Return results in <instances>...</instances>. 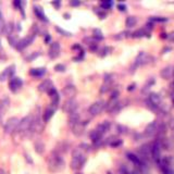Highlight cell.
Segmentation results:
<instances>
[{
  "instance_id": "cell-22",
  "label": "cell",
  "mask_w": 174,
  "mask_h": 174,
  "mask_svg": "<svg viewBox=\"0 0 174 174\" xmlns=\"http://www.w3.org/2000/svg\"><path fill=\"white\" fill-rule=\"evenodd\" d=\"M137 23V18H135V16H129L126 18V21H125V24H126L127 27H133L136 25Z\"/></svg>"
},
{
  "instance_id": "cell-12",
  "label": "cell",
  "mask_w": 174,
  "mask_h": 174,
  "mask_svg": "<svg viewBox=\"0 0 174 174\" xmlns=\"http://www.w3.org/2000/svg\"><path fill=\"white\" fill-rule=\"evenodd\" d=\"M33 39H34V35H31V36L25 37L24 39L20 40V42H18V48H20V49H22V48H25L26 46H28L29 44H32Z\"/></svg>"
},
{
  "instance_id": "cell-18",
  "label": "cell",
  "mask_w": 174,
  "mask_h": 174,
  "mask_svg": "<svg viewBox=\"0 0 174 174\" xmlns=\"http://www.w3.org/2000/svg\"><path fill=\"white\" fill-rule=\"evenodd\" d=\"M156 131H157V122L155 121V122H152V123H150L147 127H146L145 133L147 135H152V134L156 133Z\"/></svg>"
},
{
  "instance_id": "cell-27",
  "label": "cell",
  "mask_w": 174,
  "mask_h": 174,
  "mask_svg": "<svg viewBox=\"0 0 174 174\" xmlns=\"http://www.w3.org/2000/svg\"><path fill=\"white\" fill-rule=\"evenodd\" d=\"M5 28V21H3V16H2V13L0 12V34L3 32Z\"/></svg>"
},
{
  "instance_id": "cell-32",
  "label": "cell",
  "mask_w": 174,
  "mask_h": 174,
  "mask_svg": "<svg viewBox=\"0 0 174 174\" xmlns=\"http://www.w3.org/2000/svg\"><path fill=\"white\" fill-rule=\"evenodd\" d=\"M118 8H119V10L124 11V10H125V8H126V7H125V5H121V3H120V5H118Z\"/></svg>"
},
{
  "instance_id": "cell-2",
  "label": "cell",
  "mask_w": 174,
  "mask_h": 174,
  "mask_svg": "<svg viewBox=\"0 0 174 174\" xmlns=\"http://www.w3.org/2000/svg\"><path fill=\"white\" fill-rule=\"evenodd\" d=\"M33 116L32 115H27L25 116L24 119H22L21 121H20V124H18V132L21 133H24V132H27L28 129H31V127H32V124H33Z\"/></svg>"
},
{
  "instance_id": "cell-30",
  "label": "cell",
  "mask_w": 174,
  "mask_h": 174,
  "mask_svg": "<svg viewBox=\"0 0 174 174\" xmlns=\"http://www.w3.org/2000/svg\"><path fill=\"white\" fill-rule=\"evenodd\" d=\"M168 38H169V40H171V42H174V32H172L171 34L168 36Z\"/></svg>"
},
{
  "instance_id": "cell-9",
  "label": "cell",
  "mask_w": 174,
  "mask_h": 174,
  "mask_svg": "<svg viewBox=\"0 0 174 174\" xmlns=\"http://www.w3.org/2000/svg\"><path fill=\"white\" fill-rule=\"evenodd\" d=\"M9 86H10V89L12 92H16L22 86V81L18 77H12L10 83H9Z\"/></svg>"
},
{
  "instance_id": "cell-33",
  "label": "cell",
  "mask_w": 174,
  "mask_h": 174,
  "mask_svg": "<svg viewBox=\"0 0 174 174\" xmlns=\"http://www.w3.org/2000/svg\"><path fill=\"white\" fill-rule=\"evenodd\" d=\"M39 55V53H34V55H33L28 57V58H27V60H33V59L36 58V57H37V55Z\"/></svg>"
},
{
  "instance_id": "cell-36",
  "label": "cell",
  "mask_w": 174,
  "mask_h": 174,
  "mask_svg": "<svg viewBox=\"0 0 174 174\" xmlns=\"http://www.w3.org/2000/svg\"><path fill=\"white\" fill-rule=\"evenodd\" d=\"M0 174H5V172H3V171H2V170H1V169H0Z\"/></svg>"
},
{
  "instance_id": "cell-29",
  "label": "cell",
  "mask_w": 174,
  "mask_h": 174,
  "mask_svg": "<svg viewBox=\"0 0 174 174\" xmlns=\"http://www.w3.org/2000/svg\"><path fill=\"white\" fill-rule=\"evenodd\" d=\"M57 71H59V72H63L64 71V65H62V64H58V65H55V68Z\"/></svg>"
},
{
  "instance_id": "cell-14",
  "label": "cell",
  "mask_w": 174,
  "mask_h": 174,
  "mask_svg": "<svg viewBox=\"0 0 174 174\" xmlns=\"http://www.w3.org/2000/svg\"><path fill=\"white\" fill-rule=\"evenodd\" d=\"M13 69H14L13 65L9 66L8 69H5L2 73L0 74V81H5V79H8L9 76H11V75H12V73H13Z\"/></svg>"
},
{
  "instance_id": "cell-35",
  "label": "cell",
  "mask_w": 174,
  "mask_h": 174,
  "mask_svg": "<svg viewBox=\"0 0 174 174\" xmlns=\"http://www.w3.org/2000/svg\"><path fill=\"white\" fill-rule=\"evenodd\" d=\"M134 86H135L134 84H133V85H131V86L129 87V90H131V89H134Z\"/></svg>"
},
{
  "instance_id": "cell-23",
  "label": "cell",
  "mask_w": 174,
  "mask_h": 174,
  "mask_svg": "<svg viewBox=\"0 0 174 174\" xmlns=\"http://www.w3.org/2000/svg\"><path fill=\"white\" fill-rule=\"evenodd\" d=\"M34 10H35V13H36V15L38 16V18L44 20V21H46V16H45V14H44V11H42V8H39V7H35Z\"/></svg>"
},
{
  "instance_id": "cell-28",
  "label": "cell",
  "mask_w": 174,
  "mask_h": 174,
  "mask_svg": "<svg viewBox=\"0 0 174 174\" xmlns=\"http://www.w3.org/2000/svg\"><path fill=\"white\" fill-rule=\"evenodd\" d=\"M94 34H95V36L98 37L99 39H101V38H102V34H101V32L99 31V29H95V31H94Z\"/></svg>"
},
{
  "instance_id": "cell-16",
  "label": "cell",
  "mask_w": 174,
  "mask_h": 174,
  "mask_svg": "<svg viewBox=\"0 0 174 174\" xmlns=\"http://www.w3.org/2000/svg\"><path fill=\"white\" fill-rule=\"evenodd\" d=\"M151 153H152V157L156 159V160H158V159L160 158V146H159L158 142H156V144L152 146V148H151Z\"/></svg>"
},
{
  "instance_id": "cell-21",
  "label": "cell",
  "mask_w": 174,
  "mask_h": 174,
  "mask_svg": "<svg viewBox=\"0 0 174 174\" xmlns=\"http://www.w3.org/2000/svg\"><path fill=\"white\" fill-rule=\"evenodd\" d=\"M53 113H55V109H52V108L47 109V110L45 111V113H44V121L45 122L49 121V120L51 119V116L53 115Z\"/></svg>"
},
{
  "instance_id": "cell-19",
  "label": "cell",
  "mask_w": 174,
  "mask_h": 174,
  "mask_svg": "<svg viewBox=\"0 0 174 174\" xmlns=\"http://www.w3.org/2000/svg\"><path fill=\"white\" fill-rule=\"evenodd\" d=\"M108 129H109V123H108V122H103V123H101V124H99V125H98L97 129H96V132H97L98 134L102 135Z\"/></svg>"
},
{
  "instance_id": "cell-1",
  "label": "cell",
  "mask_w": 174,
  "mask_h": 174,
  "mask_svg": "<svg viewBox=\"0 0 174 174\" xmlns=\"http://www.w3.org/2000/svg\"><path fill=\"white\" fill-rule=\"evenodd\" d=\"M63 166H64V161L59 156H52L50 158V160H49V169L53 172L61 170L63 168Z\"/></svg>"
},
{
  "instance_id": "cell-5",
  "label": "cell",
  "mask_w": 174,
  "mask_h": 174,
  "mask_svg": "<svg viewBox=\"0 0 174 174\" xmlns=\"http://www.w3.org/2000/svg\"><path fill=\"white\" fill-rule=\"evenodd\" d=\"M85 163V158L81 155H75L71 161V168L73 170H79L81 169Z\"/></svg>"
},
{
  "instance_id": "cell-31",
  "label": "cell",
  "mask_w": 174,
  "mask_h": 174,
  "mask_svg": "<svg viewBox=\"0 0 174 174\" xmlns=\"http://www.w3.org/2000/svg\"><path fill=\"white\" fill-rule=\"evenodd\" d=\"M57 31H58V32H60V33H62V34H65V35H70V33L65 32V31H62V29H61V28H60V27H57Z\"/></svg>"
},
{
  "instance_id": "cell-25",
  "label": "cell",
  "mask_w": 174,
  "mask_h": 174,
  "mask_svg": "<svg viewBox=\"0 0 174 174\" xmlns=\"http://www.w3.org/2000/svg\"><path fill=\"white\" fill-rule=\"evenodd\" d=\"M35 150L38 153H42L44 152V144L42 142H37L35 144Z\"/></svg>"
},
{
  "instance_id": "cell-20",
  "label": "cell",
  "mask_w": 174,
  "mask_h": 174,
  "mask_svg": "<svg viewBox=\"0 0 174 174\" xmlns=\"http://www.w3.org/2000/svg\"><path fill=\"white\" fill-rule=\"evenodd\" d=\"M83 129H84V126H83V124L81 123H77L75 124V125H73V133L76 136H79V135H82L83 134Z\"/></svg>"
},
{
  "instance_id": "cell-3",
  "label": "cell",
  "mask_w": 174,
  "mask_h": 174,
  "mask_svg": "<svg viewBox=\"0 0 174 174\" xmlns=\"http://www.w3.org/2000/svg\"><path fill=\"white\" fill-rule=\"evenodd\" d=\"M18 124H20V120H18V118H10L8 121L5 122V133H8V134L13 133L15 129H18Z\"/></svg>"
},
{
  "instance_id": "cell-6",
  "label": "cell",
  "mask_w": 174,
  "mask_h": 174,
  "mask_svg": "<svg viewBox=\"0 0 174 174\" xmlns=\"http://www.w3.org/2000/svg\"><path fill=\"white\" fill-rule=\"evenodd\" d=\"M76 109H77V102L76 100H74L73 98L68 99L63 105V110L65 111L66 113H72L74 111H76Z\"/></svg>"
},
{
  "instance_id": "cell-11",
  "label": "cell",
  "mask_w": 174,
  "mask_h": 174,
  "mask_svg": "<svg viewBox=\"0 0 174 174\" xmlns=\"http://www.w3.org/2000/svg\"><path fill=\"white\" fill-rule=\"evenodd\" d=\"M173 74H174V71H173V68H172V66H166V68L161 70V72H160V75L166 79L172 77L173 76Z\"/></svg>"
},
{
  "instance_id": "cell-4",
  "label": "cell",
  "mask_w": 174,
  "mask_h": 174,
  "mask_svg": "<svg viewBox=\"0 0 174 174\" xmlns=\"http://www.w3.org/2000/svg\"><path fill=\"white\" fill-rule=\"evenodd\" d=\"M103 107H105V102H103L102 100L96 101V102H94L89 107V109H88V112H89L92 115H97V114H99L101 111H102Z\"/></svg>"
},
{
  "instance_id": "cell-26",
  "label": "cell",
  "mask_w": 174,
  "mask_h": 174,
  "mask_svg": "<svg viewBox=\"0 0 174 174\" xmlns=\"http://www.w3.org/2000/svg\"><path fill=\"white\" fill-rule=\"evenodd\" d=\"M127 156H129V160L133 161L135 164H140V160H139V158H138V157H136L135 155H132V153H129Z\"/></svg>"
},
{
  "instance_id": "cell-17",
  "label": "cell",
  "mask_w": 174,
  "mask_h": 174,
  "mask_svg": "<svg viewBox=\"0 0 174 174\" xmlns=\"http://www.w3.org/2000/svg\"><path fill=\"white\" fill-rule=\"evenodd\" d=\"M149 101L152 102L153 105H158L161 101V97L159 94H156V92H151L150 95H149Z\"/></svg>"
},
{
  "instance_id": "cell-10",
  "label": "cell",
  "mask_w": 174,
  "mask_h": 174,
  "mask_svg": "<svg viewBox=\"0 0 174 174\" xmlns=\"http://www.w3.org/2000/svg\"><path fill=\"white\" fill-rule=\"evenodd\" d=\"M76 92H77L76 88L73 85H68V86L64 87L63 89V94L69 98H73L74 96L76 95Z\"/></svg>"
},
{
  "instance_id": "cell-34",
  "label": "cell",
  "mask_w": 174,
  "mask_h": 174,
  "mask_svg": "<svg viewBox=\"0 0 174 174\" xmlns=\"http://www.w3.org/2000/svg\"><path fill=\"white\" fill-rule=\"evenodd\" d=\"M70 3H71L72 5H79V1H71Z\"/></svg>"
},
{
  "instance_id": "cell-8",
  "label": "cell",
  "mask_w": 174,
  "mask_h": 174,
  "mask_svg": "<svg viewBox=\"0 0 174 174\" xmlns=\"http://www.w3.org/2000/svg\"><path fill=\"white\" fill-rule=\"evenodd\" d=\"M52 88H53V85L50 79H46V81H44V82H42V84H39V86H38V89L44 92H49Z\"/></svg>"
},
{
  "instance_id": "cell-13",
  "label": "cell",
  "mask_w": 174,
  "mask_h": 174,
  "mask_svg": "<svg viewBox=\"0 0 174 174\" xmlns=\"http://www.w3.org/2000/svg\"><path fill=\"white\" fill-rule=\"evenodd\" d=\"M49 94V96H50L51 98V101H52V105H55V107H57V105L59 103V100H60V97H59L58 92H57V90L55 89V87H53L52 89L50 90V92H48Z\"/></svg>"
},
{
  "instance_id": "cell-7",
  "label": "cell",
  "mask_w": 174,
  "mask_h": 174,
  "mask_svg": "<svg viewBox=\"0 0 174 174\" xmlns=\"http://www.w3.org/2000/svg\"><path fill=\"white\" fill-rule=\"evenodd\" d=\"M59 55H60V45H59V42H52L50 46V49H49V57L51 59H55Z\"/></svg>"
},
{
  "instance_id": "cell-15",
  "label": "cell",
  "mask_w": 174,
  "mask_h": 174,
  "mask_svg": "<svg viewBox=\"0 0 174 174\" xmlns=\"http://www.w3.org/2000/svg\"><path fill=\"white\" fill-rule=\"evenodd\" d=\"M69 122L71 125H75L79 122V115L77 113V111H74L72 113H70V116H69Z\"/></svg>"
},
{
  "instance_id": "cell-24",
  "label": "cell",
  "mask_w": 174,
  "mask_h": 174,
  "mask_svg": "<svg viewBox=\"0 0 174 174\" xmlns=\"http://www.w3.org/2000/svg\"><path fill=\"white\" fill-rule=\"evenodd\" d=\"M29 73L34 76H42V74L45 73V69H32Z\"/></svg>"
}]
</instances>
